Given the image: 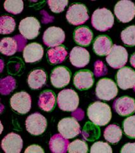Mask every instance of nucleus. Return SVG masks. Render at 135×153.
<instances>
[{"label": "nucleus", "instance_id": "nucleus-5", "mask_svg": "<svg viewBox=\"0 0 135 153\" xmlns=\"http://www.w3.org/2000/svg\"><path fill=\"white\" fill-rule=\"evenodd\" d=\"M128 53L124 47L114 45L109 54L106 57V61L110 66L114 69L122 68L127 63Z\"/></svg>", "mask_w": 135, "mask_h": 153}, {"label": "nucleus", "instance_id": "nucleus-27", "mask_svg": "<svg viewBox=\"0 0 135 153\" xmlns=\"http://www.w3.org/2000/svg\"><path fill=\"white\" fill-rule=\"evenodd\" d=\"M82 136L84 140L93 142L99 138L100 136V129L98 126L91 122H87L82 131Z\"/></svg>", "mask_w": 135, "mask_h": 153}, {"label": "nucleus", "instance_id": "nucleus-17", "mask_svg": "<svg viewBox=\"0 0 135 153\" xmlns=\"http://www.w3.org/2000/svg\"><path fill=\"white\" fill-rule=\"evenodd\" d=\"M71 64L77 68H83L87 65L90 59L89 52L83 47H75L70 53Z\"/></svg>", "mask_w": 135, "mask_h": 153}, {"label": "nucleus", "instance_id": "nucleus-28", "mask_svg": "<svg viewBox=\"0 0 135 153\" xmlns=\"http://www.w3.org/2000/svg\"><path fill=\"white\" fill-rule=\"evenodd\" d=\"M1 52L6 56H12L18 51L17 42L14 38H4L0 44Z\"/></svg>", "mask_w": 135, "mask_h": 153}, {"label": "nucleus", "instance_id": "nucleus-26", "mask_svg": "<svg viewBox=\"0 0 135 153\" xmlns=\"http://www.w3.org/2000/svg\"><path fill=\"white\" fill-rule=\"evenodd\" d=\"M103 136L107 142L115 144L121 139L123 136L122 130L116 124H110L105 129Z\"/></svg>", "mask_w": 135, "mask_h": 153}, {"label": "nucleus", "instance_id": "nucleus-37", "mask_svg": "<svg viewBox=\"0 0 135 153\" xmlns=\"http://www.w3.org/2000/svg\"><path fill=\"white\" fill-rule=\"evenodd\" d=\"M1 84H4V85H6L7 86L5 90L2 93L3 94H7L15 88V81L11 76H7V78L1 79Z\"/></svg>", "mask_w": 135, "mask_h": 153}, {"label": "nucleus", "instance_id": "nucleus-33", "mask_svg": "<svg viewBox=\"0 0 135 153\" xmlns=\"http://www.w3.org/2000/svg\"><path fill=\"white\" fill-rule=\"evenodd\" d=\"M124 132L129 138H135V116L127 117L123 122Z\"/></svg>", "mask_w": 135, "mask_h": 153}, {"label": "nucleus", "instance_id": "nucleus-41", "mask_svg": "<svg viewBox=\"0 0 135 153\" xmlns=\"http://www.w3.org/2000/svg\"><path fill=\"white\" fill-rule=\"evenodd\" d=\"M130 63H131L132 66H133L135 68V52L131 56V58H130Z\"/></svg>", "mask_w": 135, "mask_h": 153}, {"label": "nucleus", "instance_id": "nucleus-30", "mask_svg": "<svg viewBox=\"0 0 135 153\" xmlns=\"http://www.w3.org/2000/svg\"><path fill=\"white\" fill-rule=\"evenodd\" d=\"M121 40L128 46H135V25L130 26L121 32Z\"/></svg>", "mask_w": 135, "mask_h": 153}, {"label": "nucleus", "instance_id": "nucleus-11", "mask_svg": "<svg viewBox=\"0 0 135 153\" xmlns=\"http://www.w3.org/2000/svg\"><path fill=\"white\" fill-rule=\"evenodd\" d=\"M10 105L12 109L18 113L27 114L31 108V98L25 91L15 93L10 99Z\"/></svg>", "mask_w": 135, "mask_h": 153}, {"label": "nucleus", "instance_id": "nucleus-32", "mask_svg": "<svg viewBox=\"0 0 135 153\" xmlns=\"http://www.w3.org/2000/svg\"><path fill=\"white\" fill-rule=\"evenodd\" d=\"M88 144L83 140L76 139L69 145V153H88Z\"/></svg>", "mask_w": 135, "mask_h": 153}, {"label": "nucleus", "instance_id": "nucleus-7", "mask_svg": "<svg viewBox=\"0 0 135 153\" xmlns=\"http://www.w3.org/2000/svg\"><path fill=\"white\" fill-rule=\"evenodd\" d=\"M114 13L120 22H129L135 16V4L128 0H122L115 4Z\"/></svg>", "mask_w": 135, "mask_h": 153}, {"label": "nucleus", "instance_id": "nucleus-13", "mask_svg": "<svg viewBox=\"0 0 135 153\" xmlns=\"http://www.w3.org/2000/svg\"><path fill=\"white\" fill-rule=\"evenodd\" d=\"M22 147V138L15 133L8 134L1 142V147L5 153H21Z\"/></svg>", "mask_w": 135, "mask_h": 153}, {"label": "nucleus", "instance_id": "nucleus-22", "mask_svg": "<svg viewBox=\"0 0 135 153\" xmlns=\"http://www.w3.org/2000/svg\"><path fill=\"white\" fill-rule=\"evenodd\" d=\"M56 104V97L54 93L51 90H45L40 95L38 105L43 111L51 112Z\"/></svg>", "mask_w": 135, "mask_h": 153}, {"label": "nucleus", "instance_id": "nucleus-36", "mask_svg": "<svg viewBox=\"0 0 135 153\" xmlns=\"http://www.w3.org/2000/svg\"><path fill=\"white\" fill-rule=\"evenodd\" d=\"M107 68L102 61H96L94 64V74L96 76L99 77L107 74Z\"/></svg>", "mask_w": 135, "mask_h": 153}, {"label": "nucleus", "instance_id": "nucleus-31", "mask_svg": "<svg viewBox=\"0 0 135 153\" xmlns=\"http://www.w3.org/2000/svg\"><path fill=\"white\" fill-rule=\"evenodd\" d=\"M4 8L8 12L17 15L22 12L23 3L22 0H7L4 3Z\"/></svg>", "mask_w": 135, "mask_h": 153}, {"label": "nucleus", "instance_id": "nucleus-40", "mask_svg": "<svg viewBox=\"0 0 135 153\" xmlns=\"http://www.w3.org/2000/svg\"><path fill=\"white\" fill-rule=\"evenodd\" d=\"M14 38H15V40L17 42L18 51H21L23 48L24 45H25V44H26V40L24 39L25 38H24L23 36H21V35H17Z\"/></svg>", "mask_w": 135, "mask_h": 153}, {"label": "nucleus", "instance_id": "nucleus-12", "mask_svg": "<svg viewBox=\"0 0 135 153\" xmlns=\"http://www.w3.org/2000/svg\"><path fill=\"white\" fill-rule=\"evenodd\" d=\"M65 35L62 29L59 27H50L45 31L43 36L44 44L50 47L59 46L65 40Z\"/></svg>", "mask_w": 135, "mask_h": 153}, {"label": "nucleus", "instance_id": "nucleus-21", "mask_svg": "<svg viewBox=\"0 0 135 153\" xmlns=\"http://www.w3.org/2000/svg\"><path fill=\"white\" fill-rule=\"evenodd\" d=\"M93 34L90 29L86 26H81L74 32V39L76 44L81 46L89 45L93 40Z\"/></svg>", "mask_w": 135, "mask_h": 153}, {"label": "nucleus", "instance_id": "nucleus-35", "mask_svg": "<svg viewBox=\"0 0 135 153\" xmlns=\"http://www.w3.org/2000/svg\"><path fill=\"white\" fill-rule=\"evenodd\" d=\"M48 5H49L51 10L54 13H60L64 10L65 8L68 4V1H53L50 0L47 1Z\"/></svg>", "mask_w": 135, "mask_h": 153}, {"label": "nucleus", "instance_id": "nucleus-15", "mask_svg": "<svg viewBox=\"0 0 135 153\" xmlns=\"http://www.w3.org/2000/svg\"><path fill=\"white\" fill-rule=\"evenodd\" d=\"M50 80L51 84L56 88H64L69 84L70 72L65 66H58L52 71Z\"/></svg>", "mask_w": 135, "mask_h": 153}, {"label": "nucleus", "instance_id": "nucleus-6", "mask_svg": "<svg viewBox=\"0 0 135 153\" xmlns=\"http://www.w3.org/2000/svg\"><path fill=\"white\" fill-rule=\"evenodd\" d=\"M66 18L72 25H83L89 19L88 9L83 4L75 3L72 4L67 12Z\"/></svg>", "mask_w": 135, "mask_h": 153}, {"label": "nucleus", "instance_id": "nucleus-34", "mask_svg": "<svg viewBox=\"0 0 135 153\" xmlns=\"http://www.w3.org/2000/svg\"><path fill=\"white\" fill-rule=\"evenodd\" d=\"M90 153H112V149L109 143L98 141L94 143L91 146Z\"/></svg>", "mask_w": 135, "mask_h": 153}, {"label": "nucleus", "instance_id": "nucleus-3", "mask_svg": "<svg viewBox=\"0 0 135 153\" xmlns=\"http://www.w3.org/2000/svg\"><path fill=\"white\" fill-rule=\"evenodd\" d=\"M79 102L78 94L73 89H64L58 94L57 103L62 111L73 112L78 108Z\"/></svg>", "mask_w": 135, "mask_h": 153}, {"label": "nucleus", "instance_id": "nucleus-23", "mask_svg": "<svg viewBox=\"0 0 135 153\" xmlns=\"http://www.w3.org/2000/svg\"><path fill=\"white\" fill-rule=\"evenodd\" d=\"M46 82V74L44 70L41 69L32 71L29 75L27 82L32 89L41 88Z\"/></svg>", "mask_w": 135, "mask_h": 153}, {"label": "nucleus", "instance_id": "nucleus-16", "mask_svg": "<svg viewBox=\"0 0 135 153\" xmlns=\"http://www.w3.org/2000/svg\"><path fill=\"white\" fill-rule=\"evenodd\" d=\"M114 111L121 116H127L135 111V100L129 97H122L114 102Z\"/></svg>", "mask_w": 135, "mask_h": 153}, {"label": "nucleus", "instance_id": "nucleus-2", "mask_svg": "<svg viewBox=\"0 0 135 153\" xmlns=\"http://www.w3.org/2000/svg\"><path fill=\"white\" fill-rule=\"evenodd\" d=\"M114 23V17L109 10L98 8L91 17V24L94 28L100 31H106L111 28Z\"/></svg>", "mask_w": 135, "mask_h": 153}, {"label": "nucleus", "instance_id": "nucleus-8", "mask_svg": "<svg viewBox=\"0 0 135 153\" xmlns=\"http://www.w3.org/2000/svg\"><path fill=\"white\" fill-rule=\"evenodd\" d=\"M27 131L33 135H40L46 130V119L41 114L36 112L29 116L26 121Z\"/></svg>", "mask_w": 135, "mask_h": 153}, {"label": "nucleus", "instance_id": "nucleus-39", "mask_svg": "<svg viewBox=\"0 0 135 153\" xmlns=\"http://www.w3.org/2000/svg\"><path fill=\"white\" fill-rule=\"evenodd\" d=\"M120 153H135V143H127L121 149Z\"/></svg>", "mask_w": 135, "mask_h": 153}, {"label": "nucleus", "instance_id": "nucleus-19", "mask_svg": "<svg viewBox=\"0 0 135 153\" xmlns=\"http://www.w3.org/2000/svg\"><path fill=\"white\" fill-rule=\"evenodd\" d=\"M94 84L93 73L88 70H83L77 72L74 77V84L79 90L90 89Z\"/></svg>", "mask_w": 135, "mask_h": 153}, {"label": "nucleus", "instance_id": "nucleus-18", "mask_svg": "<svg viewBox=\"0 0 135 153\" xmlns=\"http://www.w3.org/2000/svg\"><path fill=\"white\" fill-rule=\"evenodd\" d=\"M44 54L43 47L37 43H31L23 50V57L26 63H35L42 59Z\"/></svg>", "mask_w": 135, "mask_h": 153}, {"label": "nucleus", "instance_id": "nucleus-9", "mask_svg": "<svg viewBox=\"0 0 135 153\" xmlns=\"http://www.w3.org/2000/svg\"><path fill=\"white\" fill-rule=\"evenodd\" d=\"M58 130L65 139H70L78 136L81 133L79 123L73 117L62 119L58 124Z\"/></svg>", "mask_w": 135, "mask_h": 153}, {"label": "nucleus", "instance_id": "nucleus-4", "mask_svg": "<svg viewBox=\"0 0 135 153\" xmlns=\"http://www.w3.org/2000/svg\"><path fill=\"white\" fill-rule=\"evenodd\" d=\"M96 96L98 98L110 101L116 97L118 93L117 85L110 79L104 78L100 79L96 87Z\"/></svg>", "mask_w": 135, "mask_h": 153}, {"label": "nucleus", "instance_id": "nucleus-25", "mask_svg": "<svg viewBox=\"0 0 135 153\" xmlns=\"http://www.w3.org/2000/svg\"><path fill=\"white\" fill-rule=\"evenodd\" d=\"M67 54L68 53L64 45L51 48L47 52L48 61L53 65L59 64L64 61Z\"/></svg>", "mask_w": 135, "mask_h": 153}, {"label": "nucleus", "instance_id": "nucleus-29", "mask_svg": "<svg viewBox=\"0 0 135 153\" xmlns=\"http://www.w3.org/2000/svg\"><path fill=\"white\" fill-rule=\"evenodd\" d=\"M15 26L16 22L12 17L3 16L0 18V33L1 34H10L15 30Z\"/></svg>", "mask_w": 135, "mask_h": 153}, {"label": "nucleus", "instance_id": "nucleus-14", "mask_svg": "<svg viewBox=\"0 0 135 153\" xmlns=\"http://www.w3.org/2000/svg\"><path fill=\"white\" fill-rule=\"evenodd\" d=\"M116 80L120 89L133 88L135 86V71L129 67H123L117 71Z\"/></svg>", "mask_w": 135, "mask_h": 153}, {"label": "nucleus", "instance_id": "nucleus-38", "mask_svg": "<svg viewBox=\"0 0 135 153\" xmlns=\"http://www.w3.org/2000/svg\"><path fill=\"white\" fill-rule=\"evenodd\" d=\"M24 153H45L43 148L38 145H31L27 147Z\"/></svg>", "mask_w": 135, "mask_h": 153}, {"label": "nucleus", "instance_id": "nucleus-24", "mask_svg": "<svg viewBox=\"0 0 135 153\" xmlns=\"http://www.w3.org/2000/svg\"><path fill=\"white\" fill-rule=\"evenodd\" d=\"M49 145L53 153H66L68 151L69 142L60 134H56L51 138Z\"/></svg>", "mask_w": 135, "mask_h": 153}, {"label": "nucleus", "instance_id": "nucleus-42", "mask_svg": "<svg viewBox=\"0 0 135 153\" xmlns=\"http://www.w3.org/2000/svg\"><path fill=\"white\" fill-rule=\"evenodd\" d=\"M133 90H134V91H135V86H134V87L133 88Z\"/></svg>", "mask_w": 135, "mask_h": 153}, {"label": "nucleus", "instance_id": "nucleus-1", "mask_svg": "<svg viewBox=\"0 0 135 153\" xmlns=\"http://www.w3.org/2000/svg\"><path fill=\"white\" fill-rule=\"evenodd\" d=\"M88 116L95 124L103 126L107 124L112 118V112L109 105L100 102L91 104L88 108Z\"/></svg>", "mask_w": 135, "mask_h": 153}, {"label": "nucleus", "instance_id": "nucleus-10", "mask_svg": "<svg viewBox=\"0 0 135 153\" xmlns=\"http://www.w3.org/2000/svg\"><path fill=\"white\" fill-rule=\"evenodd\" d=\"M40 27V23L37 19L33 17H28L21 21L18 29L24 38L32 40L39 35Z\"/></svg>", "mask_w": 135, "mask_h": 153}, {"label": "nucleus", "instance_id": "nucleus-20", "mask_svg": "<svg viewBox=\"0 0 135 153\" xmlns=\"http://www.w3.org/2000/svg\"><path fill=\"white\" fill-rule=\"evenodd\" d=\"M112 46V42L109 36L100 35L96 37L94 41L93 51L100 56H107Z\"/></svg>", "mask_w": 135, "mask_h": 153}]
</instances>
